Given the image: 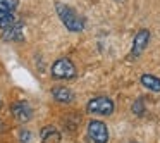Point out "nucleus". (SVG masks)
Returning a JSON list of instances; mask_svg holds the SVG:
<instances>
[{
  "mask_svg": "<svg viewBox=\"0 0 160 143\" xmlns=\"http://www.w3.org/2000/svg\"><path fill=\"white\" fill-rule=\"evenodd\" d=\"M18 9V0H0V11L14 12Z\"/></svg>",
  "mask_w": 160,
  "mask_h": 143,
  "instance_id": "f8f14e48",
  "label": "nucleus"
},
{
  "mask_svg": "<svg viewBox=\"0 0 160 143\" xmlns=\"http://www.w3.org/2000/svg\"><path fill=\"white\" fill-rule=\"evenodd\" d=\"M88 138L91 143H107L108 141V128L102 121H91L88 124Z\"/></svg>",
  "mask_w": 160,
  "mask_h": 143,
  "instance_id": "20e7f679",
  "label": "nucleus"
},
{
  "mask_svg": "<svg viewBox=\"0 0 160 143\" xmlns=\"http://www.w3.org/2000/svg\"><path fill=\"white\" fill-rule=\"evenodd\" d=\"M86 110L91 112V114H98V115H110L114 112V102L108 97H97L88 102Z\"/></svg>",
  "mask_w": 160,
  "mask_h": 143,
  "instance_id": "7ed1b4c3",
  "label": "nucleus"
},
{
  "mask_svg": "<svg viewBox=\"0 0 160 143\" xmlns=\"http://www.w3.org/2000/svg\"><path fill=\"white\" fill-rule=\"evenodd\" d=\"M42 143H60V133L53 126L42 129Z\"/></svg>",
  "mask_w": 160,
  "mask_h": 143,
  "instance_id": "1a4fd4ad",
  "label": "nucleus"
},
{
  "mask_svg": "<svg viewBox=\"0 0 160 143\" xmlns=\"http://www.w3.org/2000/svg\"><path fill=\"white\" fill-rule=\"evenodd\" d=\"M139 81H141V84L145 88H148V90L160 91V79L157 76H152V74H143Z\"/></svg>",
  "mask_w": 160,
  "mask_h": 143,
  "instance_id": "9d476101",
  "label": "nucleus"
},
{
  "mask_svg": "<svg viewBox=\"0 0 160 143\" xmlns=\"http://www.w3.org/2000/svg\"><path fill=\"white\" fill-rule=\"evenodd\" d=\"M52 76L55 79H72L76 76V66L69 59H59L52 66Z\"/></svg>",
  "mask_w": 160,
  "mask_h": 143,
  "instance_id": "f03ea898",
  "label": "nucleus"
},
{
  "mask_svg": "<svg viewBox=\"0 0 160 143\" xmlns=\"http://www.w3.org/2000/svg\"><path fill=\"white\" fill-rule=\"evenodd\" d=\"M2 38L9 40V42H18V40H22V24L14 23L12 26H9L7 29H4Z\"/></svg>",
  "mask_w": 160,
  "mask_h": 143,
  "instance_id": "6e6552de",
  "label": "nucleus"
},
{
  "mask_svg": "<svg viewBox=\"0 0 160 143\" xmlns=\"http://www.w3.org/2000/svg\"><path fill=\"white\" fill-rule=\"evenodd\" d=\"M52 97L55 98L57 102H60V104H71L72 98H74V93L66 86H55L52 90Z\"/></svg>",
  "mask_w": 160,
  "mask_h": 143,
  "instance_id": "0eeeda50",
  "label": "nucleus"
},
{
  "mask_svg": "<svg viewBox=\"0 0 160 143\" xmlns=\"http://www.w3.org/2000/svg\"><path fill=\"white\" fill-rule=\"evenodd\" d=\"M16 23V16L14 12H5V11H0V29L4 31L7 29L9 26H12Z\"/></svg>",
  "mask_w": 160,
  "mask_h": 143,
  "instance_id": "9b49d317",
  "label": "nucleus"
},
{
  "mask_svg": "<svg viewBox=\"0 0 160 143\" xmlns=\"http://www.w3.org/2000/svg\"><path fill=\"white\" fill-rule=\"evenodd\" d=\"M11 110H12V115H14L19 122L29 121V119H31V115H33V109L29 107L26 102H16V104H12Z\"/></svg>",
  "mask_w": 160,
  "mask_h": 143,
  "instance_id": "423d86ee",
  "label": "nucleus"
},
{
  "mask_svg": "<svg viewBox=\"0 0 160 143\" xmlns=\"http://www.w3.org/2000/svg\"><path fill=\"white\" fill-rule=\"evenodd\" d=\"M150 40V31L148 29H139L134 36V42H132V49H131V59H136L143 54V50L146 49V43Z\"/></svg>",
  "mask_w": 160,
  "mask_h": 143,
  "instance_id": "39448f33",
  "label": "nucleus"
},
{
  "mask_svg": "<svg viewBox=\"0 0 160 143\" xmlns=\"http://www.w3.org/2000/svg\"><path fill=\"white\" fill-rule=\"evenodd\" d=\"M55 11H57L59 19L62 21V24L66 26L69 31H72V33L83 31L84 21H83V18L74 11V9H71L69 5L62 4V2H55Z\"/></svg>",
  "mask_w": 160,
  "mask_h": 143,
  "instance_id": "f257e3e1",
  "label": "nucleus"
}]
</instances>
